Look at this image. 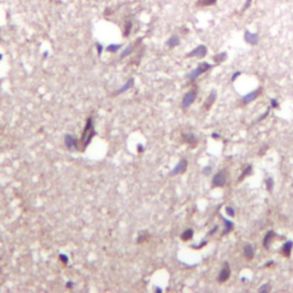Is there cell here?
Segmentation results:
<instances>
[{"label":"cell","mask_w":293,"mask_h":293,"mask_svg":"<svg viewBox=\"0 0 293 293\" xmlns=\"http://www.w3.org/2000/svg\"><path fill=\"white\" fill-rule=\"evenodd\" d=\"M2 57H4V55H2V54H0V61L2 60Z\"/></svg>","instance_id":"ee69618b"},{"label":"cell","mask_w":293,"mask_h":293,"mask_svg":"<svg viewBox=\"0 0 293 293\" xmlns=\"http://www.w3.org/2000/svg\"><path fill=\"white\" fill-rule=\"evenodd\" d=\"M204 245H206V241H204L203 243H201L199 245H194V246H191V248H202Z\"/></svg>","instance_id":"e575fe53"},{"label":"cell","mask_w":293,"mask_h":293,"mask_svg":"<svg viewBox=\"0 0 293 293\" xmlns=\"http://www.w3.org/2000/svg\"><path fill=\"white\" fill-rule=\"evenodd\" d=\"M293 248V242L292 241H287L284 245H283V248H282V253L284 256L289 258L291 255V251H292Z\"/></svg>","instance_id":"4fadbf2b"},{"label":"cell","mask_w":293,"mask_h":293,"mask_svg":"<svg viewBox=\"0 0 293 293\" xmlns=\"http://www.w3.org/2000/svg\"><path fill=\"white\" fill-rule=\"evenodd\" d=\"M251 173H252V166H251V165H248V167L245 168V171H244V172L242 173V175L238 177V181H242V180H244V177H245V176H248V175H250Z\"/></svg>","instance_id":"d4e9b609"},{"label":"cell","mask_w":293,"mask_h":293,"mask_svg":"<svg viewBox=\"0 0 293 293\" xmlns=\"http://www.w3.org/2000/svg\"><path fill=\"white\" fill-rule=\"evenodd\" d=\"M216 229H218V227H214L212 231H209V235H213V234H214V233H215V231H216Z\"/></svg>","instance_id":"f35d334b"},{"label":"cell","mask_w":293,"mask_h":293,"mask_svg":"<svg viewBox=\"0 0 293 293\" xmlns=\"http://www.w3.org/2000/svg\"><path fill=\"white\" fill-rule=\"evenodd\" d=\"M120 48H122V45H120V44H110L109 46H107L105 51L109 53H116V52H118Z\"/></svg>","instance_id":"7402d4cb"},{"label":"cell","mask_w":293,"mask_h":293,"mask_svg":"<svg viewBox=\"0 0 293 293\" xmlns=\"http://www.w3.org/2000/svg\"><path fill=\"white\" fill-rule=\"evenodd\" d=\"M252 2H253V0H245V2H244V5H243V7H242L241 9V13H245L248 8L251 7Z\"/></svg>","instance_id":"484cf974"},{"label":"cell","mask_w":293,"mask_h":293,"mask_svg":"<svg viewBox=\"0 0 293 293\" xmlns=\"http://www.w3.org/2000/svg\"><path fill=\"white\" fill-rule=\"evenodd\" d=\"M144 148L143 145H141V144H137V152H141V151H143Z\"/></svg>","instance_id":"8d00e7d4"},{"label":"cell","mask_w":293,"mask_h":293,"mask_svg":"<svg viewBox=\"0 0 293 293\" xmlns=\"http://www.w3.org/2000/svg\"><path fill=\"white\" fill-rule=\"evenodd\" d=\"M132 28H133V23H132V21H127L126 23H125V26H124V37H128L130 36V31H132Z\"/></svg>","instance_id":"cb8c5ba5"},{"label":"cell","mask_w":293,"mask_h":293,"mask_svg":"<svg viewBox=\"0 0 293 293\" xmlns=\"http://www.w3.org/2000/svg\"><path fill=\"white\" fill-rule=\"evenodd\" d=\"M196 96H197V92H196L195 89H191V91H189L188 93H186L182 98V108L183 109H188L189 107L194 103V101L196 100Z\"/></svg>","instance_id":"277c9868"},{"label":"cell","mask_w":293,"mask_h":293,"mask_svg":"<svg viewBox=\"0 0 293 293\" xmlns=\"http://www.w3.org/2000/svg\"><path fill=\"white\" fill-rule=\"evenodd\" d=\"M266 187H267L268 191H273V188H274V180L273 177H268L267 180H266Z\"/></svg>","instance_id":"4316f807"},{"label":"cell","mask_w":293,"mask_h":293,"mask_svg":"<svg viewBox=\"0 0 293 293\" xmlns=\"http://www.w3.org/2000/svg\"><path fill=\"white\" fill-rule=\"evenodd\" d=\"M270 290V285L269 284H265L259 289V292H268Z\"/></svg>","instance_id":"f1b7e54d"},{"label":"cell","mask_w":293,"mask_h":293,"mask_svg":"<svg viewBox=\"0 0 293 293\" xmlns=\"http://www.w3.org/2000/svg\"><path fill=\"white\" fill-rule=\"evenodd\" d=\"M212 137H214V139H218V137H219V135H218L216 133H213V134H212Z\"/></svg>","instance_id":"7bdbcfd3"},{"label":"cell","mask_w":293,"mask_h":293,"mask_svg":"<svg viewBox=\"0 0 293 293\" xmlns=\"http://www.w3.org/2000/svg\"><path fill=\"white\" fill-rule=\"evenodd\" d=\"M96 132L94 130V122H93V118L88 117L87 118V122H86V126H85L84 133H83V149H85L88 144L91 143V141L93 140V137L95 136Z\"/></svg>","instance_id":"6da1fadb"},{"label":"cell","mask_w":293,"mask_h":293,"mask_svg":"<svg viewBox=\"0 0 293 293\" xmlns=\"http://www.w3.org/2000/svg\"><path fill=\"white\" fill-rule=\"evenodd\" d=\"M134 85V79L133 78H130V79H128L126 83H125L117 91V93L115 94V95H120V94H123V93H125V92H127L128 89H130L132 88V86Z\"/></svg>","instance_id":"8fae6325"},{"label":"cell","mask_w":293,"mask_h":293,"mask_svg":"<svg viewBox=\"0 0 293 293\" xmlns=\"http://www.w3.org/2000/svg\"><path fill=\"white\" fill-rule=\"evenodd\" d=\"M276 236V234L274 233V231H268V234L265 236V239H263V246L266 248H269V246H270V242H271V239H273V237H275Z\"/></svg>","instance_id":"ac0fdd59"},{"label":"cell","mask_w":293,"mask_h":293,"mask_svg":"<svg viewBox=\"0 0 293 293\" xmlns=\"http://www.w3.org/2000/svg\"><path fill=\"white\" fill-rule=\"evenodd\" d=\"M64 144H65V147L70 150V151H73V150L78 149V140H77V137H75L73 135H70V134L65 135Z\"/></svg>","instance_id":"52a82bcc"},{"label":"cell","mask_w":293,"mask_h":293,"mask_svg":"<svg viewBox=\"0 0 293 293\" xmlns=\"http://www.w3.org/2000/svg\"><path fill=\"white\" fill-rule=\"evenodd\" d=\"M44 57H45V59L48 57V51H45V52H44Z\"/></svg>","instance_id":"60d3db41"},{"label":"cell","mask_w":293,"mask_h":293,"mask_svg":"<svg viewBox=\"0 0 293 293\" xmlns=\"http://www.w3.org/2000/svg\"><path fill=\"white\" fill-rule=\"evenodd\" d=\"M268 113H269V109H268V110L266 111L265 113H262V115H261L260 117H259V119H258V122H260V120H262L263 118H266V117H267V116H268Z\"/></svg>","instance_id":"836d02e7"},{"label":"cell","mask_w":293,"mask_h":293,"mask_svg":"<svg viewBox=\"0 0 293 293\" xmlns=\"http://www.w3.org/2000/svg\"><path fill=\"white\" fill-rule=\"evenodd\" d=\"M65 286H66V287H72V286H73V282H71V280H70V282H66V285H65Z\"/></svg>","instance_id":"74e56055"},{"label":"cell","mask_w":293,"mask_h":293,"mask_svg":"<svg viewBox=\"0 0 293 293\" xmlns=\"http://www.w3.org/2000/svg\"><path fill=\"white\" fill-rule=\"evenodd\" d=\"M270 102H271V107H273V108H277V107H278V102H277V100L273 98Z\"/></svg>","instance_id":"d590c367"},{"label":"cell","mask_w":293,"mask_h":293,"mask_svg":"<svg viewBox=\"0 0 293 293\" xmlns=\"http://www.w3.org/2000/svg\"><path fill=\"white\" fill-rule=\"evenodd\" d=\"M187 166H188V162L186 159H181L179 163L175 165V167L171 171V175H177V174H182L183 172L187 169Z\"/></svg>","instance_id":"ba28073f"},{"label":"cell","mask_w":293,"mask_h":293,"mask_svg":"<svg viewBox=\"0 0 293 293\" xmlns=\"http://www.w3.org/2000/svg\"><path fill=\"white\" fill-rule=\"evenodd\" d=\"M133 51H134V45L133 44H130V45H128L126 48H125L124 51H123V53H122V59H124V57H127L128 55H130L132 53H133Z\"/></svg>","instance_id":"603a6c76"},{"label":"cell","mask_w":293,"mask_h":293,"mask_svg":"<svg viewBox=\"0 0 293 293\" xmlns=\"http://www.w3.org/2000/svg\"><path fill=\"white\" fill-rule=\"evenodd\" d=\"M226 212H227V214H228L229 216H234V215H235L234 209H233V207H230V206H228V207L226 209Z\"/></svg>","instance_id":"d6a6232c"},{"label":"cell","mask_w":293,"mask_h":293,"mask_svg":"<svg viewBox=\"0 0 293 293\" xmlns=\"http://www.w3.org/2000/svg\"><path fill=\"white\" fill-rule=\"evenodd\" d=\"M207 54V47L205 45H199L197 46L196 48H194L191 52H189L186 57L187 59H190V57H198V59H202V57H205Z\"/></svg>","instance_id":"3957f363"},{"label":"cell","mask_w":293,"mask_h":293,"mask_svg":"<svg viewBox=\"0 0 293 293\" xmlns=\"http://www.w3.org/2000/svg\"><path fill=\"white\" fill-rule=\"evenodd\" d=\"M180 42H181L180 37H179V36H176V34H174V36L169 37L168 40H167V42H166V45H167V47H168V48H174V47H176V46L180 45Z\"/></svg>","instance_id":"7c38bea8"},{"label":"cell","mask_w":293,"mask_h":293,"mask_svg":"<svg viewBox=\"0 0 293 293\" xmlns=\"http://www.w3.org/2000/svg\"><path fill=\"white\" fill-rule=\"evenodd\" d=\"M227 59H228V54H227V52H221V53H219V54H216V55H214L213 61H214L216 64H220V63H223Z\"/></svg>","instance_id":"5bb4252c"},{"label":"cell","mask_w":293,"mask_h":293,"mask_svg":"<svg viewBox=\"0 0 293 293\" xmlns=\"http://www.w3.org/2000/svg\"><path fill=\"white\" fill-rule=\"evenodd\" d=\"M192 236H194V230L190 228L186 229L182 234H181V239L182 241H189V239L192 238Z\"/></svg>","instance_id":"44dd1931"},{"label":"cell","mask_w":293,"mask_h":293,"mask_svg":"<svg viewBox=\"0 0 293 293\" xmlns=\"http://www.w3.org/2000/svg\"><path fill=\"white\" fill-rule=\"evenodd\" d=\"M244 40L251 46H256L259 44V34L255 32H251L248 30H245L244 32Z\"/></svg>","instance_id":"8992f818"},{"label":"cell","mask_w":293,"mask_h":293,"mask_svg":"<svg viewBox=\"0 0 293 293\" xmlns=\"http://www.w3.org/2000/svg\"><path fill=\"white\" fill-rule=\"evenodd\" d=\"M244 255L248 258V259H253V256H254V250H253V246L252 245H250V244H248V245H245V248H244Z\"/></svg>","instance_id":"d6986e66"},{"label":"cell","mask_w":293,"mask_h":293,"mask_svg":"<svg viewBox=\"0 0 293 293\" xmlns=\"http://www.w3.org/2000/svg\"><path fill=\"white\" fill-rule=\"evenodd\" d=\"M59 259L62 261L63 263H68V261H69V258H68V256H66L65 254H60V255H59Z\"/></svg>","instance_id":"f546056e"},{"label":"cell","mask_w":293,"mask_h":293,"mask_svg":"<svg viewBox=\"0 0 293 293\" xmlns=\"http://www.w3.org/2000/svg\"><path fill=\"white\" fill-rule=\"evenodd\" d=\"M155 291H156V292H162L163 290H162L160 287H156V289H155Z\"/></svg>","instance_id":"b9f144b4"},{"label":"cell","mask_w":293,"mask_h":293,"mask_svg":"<svg viewBox=\"0 0 293 293\" xmlns=\"http://www.w3.org/2000/svg\"><path fill=\"white\" fill-rule=\"evenodd\" d=\"M95 48H96V52H98V55H102L103 49H104L103 45H102V44H100V42H96V44H95Z\"/></svg>","instance_id":"83f0119b"},{"label":"cell","mask_w":293,"mask_h":293,"mask_svg":"<svg viewBox=\"0 0 293 293\" xmlns=\"http://www.w3.org/2000/svg\"><path fill=\"white\" fill-rule=\"evenodd\" d=\"M211 172H212V167L211 166H206V167L203 168V174H205V175L211 174Z\"/></svg>","instance_id":"4dcf8cb0"},{"label":"cell","mask_w":293,"mask_h":293,"mask_svg":"<svg viewBox=\"0 0 293 293\" xmlns=\"http://www.w3.org/2000/svg\"><path fill=\"white\" fill-rule=\"evenodd\" d=\"M227 182V175H226V172L224 171H220L218 172L214 175L212 183H213V187H223Z\"/></svg>","instance_id":"5b68a950"},{"label":"cell","mask_w":293,"mask_h":293,"mask_svg":"<svg viewBox=\"0 0 293 293\" xmlns=\"http://www.w3.org/2000/svg\"><path fill=\"white\" fill-rule=\"evenodd\" d=\"M222 220H223V223H224V230L222 231V234L223 235H227L229 234L233 228H234V224H233V222L227 220V219H224V218H222Z\"/></svg>","instance_id":"ffe728a7"},{"label":"cell","mask_w":293,"mask_h":293,"mask_svg":"<svg viewBox=\"0 0 293 293\" xmlns=\"http://www.w3.org/2000/svg\"><path fill=\"white\" fill-rule=\"evenodd\" d=\"M182 137H183V141H184V142H187V143L191 144V145H195V144L197 143V140H196L195 135H194L192 133L183 134Z\"/></svg>","instance_id":"e0dca14e"},{"label":"cell","mask_w":293,"mask_h":293,"mask_svg":"<svg viewBox=\"0 0 293 293\" xmlns=\"http://www.w3.org/2000/svg\"><path fill=\"white\" fill-rule=\"evenodd\" d=\"M218 0H197V6L198 7H211L216 5Z\"/></svg>","instance_id":"2e32d148"},{"label":"cell","mask_w":293,"mask_h":293,"mask_svg":"<svg viewBox=\"0 0 293 293\" xmlns=\"http://www.w3.org/2000/svg\"><path fill=\"white\" fill-rule=\"evenodd\" d=\"M215 100H216V93L213 91L209 95V98H207L206 102H205V104H204V107H205V109H206V110H209V108H211V107L213 105V103H214Z\"/></svg>","instance_id":"9a60e30c"},{"label":"cell","mask_w":293,"mask_h":293,"mask_svg":"<svg viewBox=\"0 0 293 293\" xmlns=\"http://www.w3.org/2000/svg\"><path fill=\"white\" fill-rule=\"evenodd\" d=\"M211 68H212V65L209 64V63H207V62L199 63L197 68H195L194 70H191V71L187 75V78H188L189 80H191V81H194V80H196L199 76H202L203 73H205L206 71H209Z\"/></svg>","instance_id":"7a4b0ae2"},{"label":"cell","mask_w":293,"mask_h":293,"mask_svg":"<svg viewBox=\"0 0 293 293\" xmlns=\"http://www.w3.org/2000/svg\"><path fill=\"white\" fill-rule=\"evenodd\" d=\"M273 263H274V261H269V262H268V263H266L265 266H266V267H270V265H273Z\"/></svg>","instance_id":"ab89813d"},{"label":"cell","mask_w":293,"mask_h":293,"mask_svg":"<svg viewBox=\"0 0 293 293\" xmlns=\"http://www.w3.org/2000/svg\"><path fill=\"white\" fill-rule=\"evenodd\" d=\"M229 277H230V269H229L228 263L226 262V263H224V267H223V269H222L221 271H220L219 276H218V282H220V283H223V282L228 280Z\"/></svg>","instance_id":"30bf717a"},{"label":"cell","mask_w":293,"mask_h":293,"mask_svg":"<svg viewBox=\"0 0 293 293\" xmlns=\"http://www.w3.org/2000/svg\"><path fill=\"white\" fill-rule=\"evenodd\" d=\"M261 91H262V87H259L258 89L252 91L251 93H248V94H246V95H244V96H243V98H242L243 103H244V104H246V103H250V102L254 101V100H255V98H258V96L261 94Z\"/></svg>","instance_id":"9c48e42d"},{"label":"cell","mask_w":293,"mask_h":293,"mask_svg":"<svg viewBox=\"0 0 293 293\" xmlns=\"http://www.w3.org/2000/svg\"><path fill=\"white\" fill-rule=\"evenodd\" d=\"M241 75H242V72H241V71H236V72H234V75L231 76V81H233V83H234V81H236V79L238 78V77H239Z\"/></svg>","instance_id":"1f68e13d"}]
</instances>
